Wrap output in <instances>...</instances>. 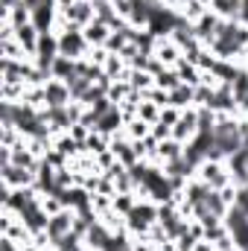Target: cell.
<instances>
[{
  "label": "cell",
  "instance_id": "obj_10",
  "mask_svg": "<svg viewBox=\"0 0 248 251\" xmlns=\"http://www.w3.org/2000/svg\"><path fill=\"white\" fill-rule=\"evenodd\" d=\"M178 158H184V143L181 140H175V137H167V140H158V146H155V152H152V161L155 164H173V161H178Z\"/></svg>",
  "mask_w": 248,
  "mask_h": 251
},
{
  "label": "cell",
  "instance_id": "obj_25",
  "mask_svg": "<svg viewBox=\"0 0 248 251\" xmlns=\"http://www.w3.org/2000/svg\"><path fill=\"white\" fill-rule=\"evenodd\" d=\"M88 251H94V249H88Z\"/></svg>",
  "mask_w": 248,
  "mask_h": 251
},
{
  "label": "cell",
  "instance_id": "obj_14",
  "mask_svg": "<svg viewBox=\"0 0 248 251\" xmlns=\"http://www.w3.org/2000/svg\"><path fill=\"white\" fill-rule=\"evenodd\" d=\"M38 38H41V32H38L32 24H26V26H18V29H15V41L24 47L26 59H32V56H35V50H38Z\"/></svg>",
  "mask_w": 248,
  "mask_h": 251
},
{
  "label": "cell",
  "instance_id": "obj_6",
  "mask_svg": "<svg viewBox=\"0 0 248 251\" xmlns=\"http://www.w3.org/2000/svg\"><path fill=\"white\" fill-rule=\"evenodd\" d=\"M73 216H76V213H73L70 207H64V210H59V213H53V216H50V222H47V231H44V234H47V240H50V246H53V249H56L64 237L73 231Z\"/></svg>",
  "mask_w": 248,
  "mask_h": 251
},
{
  "label": "cell",
  "instance_id": "obj_16",
  "mask_svg": "<svg viewBox=\"0 0 248 251\" xmlns=\"http://www.w3.org/2000/svg\"><path fill=\"white\" fill-rule=\"evenodd\" d=\"M175 70H178V79H181L184 85H190V88L201 85V79H204L201 67H198V64H193V62H187V59H181V62L175 64Z\"/></svg>",
  "mask_w": 248,
  "mask_h": 251
},
{
  "label": "cell",
  "instance_id": "obj_2",
  "mask_svg": "<svg viewBox=\"0 0 248 251\" xmlns=\"http://www.w3.org/2000/svg\"><path fill=\"white\" fill-rule=\"evenodd\" d=\"M56 32H59V50H62V56L73 59V62H82V59L91 56V44H88V38H85L82 29L67 26V24H59Z\"/></svg>",
  "mask_w": 248,
  "mask_h": 251
},
{
  "label": "cell",
  "instance_id": "obj_18",
  "mask_svg": "<svg viewBox=\"0 0 248 251\" xmlns=\"http://www.w3.org/2000/svg\"><path fill=\"white\" fill-rule=\"evenodd\" d=\"M123 134L128 140H146V137L152 134V126L146 123V120H140V117H134V120H125Z\"/></svg>",
  "mask_w": 248,
  "mask_h": 251
},
{
  "label": "cell",
  "instance_id": "obj_4",
  "mask_svg": "<svg viewBox=\"0 0 248 251\" xmlns=\"http://www.w3.org/2000/svg\"><path fill=\"white\" fill-rule=\"evenodd\" d=\"M91 21H97V12H94V3H91V0H76L73 6L59 9V24L76 26V29H85Z\"/></svg>",
  "mask_w": 248,
  "mask_h": 251
},
{
  "label": "cell",
  "instance_id": "obj_15",
  "mask_svg": "<svg viewBox=\"0 0 248 251\" xmlns=\"http://www.w3.org/2000/svg\"><path fill=\"white\" fill-rule=\"evenodd\" d=\"M170 105L178 108V111H184V108H196V88H190V85H178V88H173V91H170Z\"/></svg>",
  "mask_w": 248,
  "mask_h": 251
},
{
  "label": "cell",
  "instance_id": "obj_5",
  "mask_svg": "<svg viewBox=\"0 0 248 251\" xmlns=\"http://www.w3.org/2000/svg\"><path fill=\"white\" fill-rule=\"evenodd\" d=\"M225 228H228L234 246L243 249V251H248V213L237 210V207H231V210L225 213Z\"/></svg>",
  "mask_w": 248,
  "mask_h": 251
},
{
  "label": "cell",
  "instance_id": "obj_26",
  "mask_svg": "<svg viewBox=\"0 0 248 251\" xmlns=\"http://www.w3.org/2000/svg\"><path fill=\"white\" fill-rule=\"evenodd\" d=\"M91 3H94V0H91Z\"/></svg>",
  "mask_w": 248,
  "mask_h": 251
},
{
  "label": "cell",
  "instance_id": "obj_7",
  "mask_svg": "<svg viewBox=\"0 0 248 251\" xmlns=\"http://www.w3.org/2000/svg\"><path fill=\"white\" fill-rule=\"evenodd\" d=\"M0 181L9 184V187H15V190L35 187V170H24V167H15V164H3V170H0Z\"/></svg>",
  "mask_w": 248,
  "mask_h": 251
},
{
  "label": "cell",
  "instance_id": "obj_19",
  "mask_svg": "<svg viewBox=\"0 0 248 251\" xmlns=\"http://www.w3.org/2000/svg\"><path fill=\"white\" fill-rule=\"evenodd\" d=\"M161 105H155V102H149V100H140V105H137V117L140 120H146L149 126H155L158 120H161Z\"/></svg>",
  "mask_w": 248,
  "mask_h": 251
},
{
  "label": "cell",
  "instance_id": "obj_13",
  "mask_svg": "<svg viewBox=\"0 0 248 251\" xmlns=\"http://www.w3.org/2000/svg\"><path fill=\"white\" fill-rule=\"evenodd\" d=\"M82 32H85V38H88L91 50H97V47H105V44H108V38H111V32H114V29H111L108 24H102V21H91Z\"/></svg>",
  "mask_w": 248,
  "mask_h": 251
},
{
  "label": "cell",
  "instance_id": "obj_24",
  "mask_svg": "<svg viewBox=\"0 0 248 251\" xmlns=\"http://www.w3.org/2000/svg\"><path fill=\"white\" fill-rule=\"evenodd\" d=\"M201 3H204V6H207V9H210V0H201Z\"/></svg>",
  "mask_w": 248,
  "mask_h": 251
},
{
  "label": "cell",
  "instance_id": "obj_11",
  "mask_svg": "<svg viewBox=\"0 0 248 251\" xmlns=\"http://www.w3.org/2000/svg\"><path fill=\"white\" fill-rule=\"evenodd\" d=\"M152 56L164 64V67H175V64L184 59V50H181L173 38H158V44H155V53H152Z\"/></svg>",
  "mask_w": 248,
  "mask_h": 251
},
{
  "label": "cell",
  "instance_id": "obj_9",
  "mask_svg": "<svg viewBox=\"0 0 248 251\" xmlns=\"http://www.w3.org/2000/svg\"><path fill=\"white\" fill-rule=\"evenodd\" d=\"M196 134H198V108H184L178 123L173 126V137L181 143H190Z\"/></svg>",
  "mask_w": 248,
  "mask_h": 251
},
{
  "label": "cell",
  "instance_id": "obj_8",
  "mask_svg": "<svg viewBox=\"0 0 248 251\" xmlns=\"http://www.w3.org/2000/svg\"><path fill=\"white\" fill-rule=\"evenodd\" d=\"M41 91H44V105L47 108H62V105H70L73 102L70 88H67V82H62V79H50L47 85H41Z\"/></svg>",
  "mask_w": 248,
  "mask_h": 251
},
{
  "label": "cell",
  "instance_id": "obj_1",
  "mask_svg": "<svg viewBox=\"0 0 248 251\" xmlns=\"http://www.w3.org/2000/svg\"><path fill=\"white\" fill-rule=\"evenodd\" d=\"M158 225V204L149 201V199H140L134 204V210L125 216V231L137 240V237H146L152 228Z\"/></svg>",
  "mask_w": 248,
  "mask_h": 251
},
{
  "label": "cell",
  "instance_id": "obj_12",
  "mask_svg": "<svg viewBox=\"0 0 248 251\" xmlns=\"http://www.w3.org/2000/svg\"><path fill=\"white\" fill-rule=\"evenodd\" d=\"M111 237H114V228H108L105 222H94L91 225V231L85 234V246L88 249H94V251H105L108 249V243H111Z\"/></svg>",
  "mask_w": 248,
  "mask_h": 251
},
{
  "label": "cell",
  "instance_id": "obj_3",
  "mask_svg": "<svg viewBox=\"0 0 248 251\" xmlns=\"http://www.w3.org/2000/svg\"><path fill=\"white\" fill-rule=\"evenodd\" d=\"M196 176H198L210 190H222V187H228V184H234L228 164H225V161H213V158H207V161L196 170Z\"/></svg>",
  "mask_w": 248,
  "mask_h": 251
},
{
  "label": "cell",
  "instance_id": "obj_22",
  "mask_svg": "<svg viewBox=\"0 0 248 251\" xmlns=\"http://www.w3.org/2000/svg\"><path fill=\"white\" fill-rule=\"evenodd\" d=\"M18 3H21V0H3V12H9V9L18 6Z\"/></svg>",
  "mask_w": 248,
  "mask_h": 251
},
{
  "label": "cell",
  "instance_id": "obj_21",
  "mask_svg": "<svg viewBox=\"0 0 248 251\" xmlns=\"http://www.w3.org/2000/svg\"><path fill=\"white\" fill-rule=\"evenodd\" d=\"M21 3H24L29 12H32V9H38V6H47V3H53V0H21Z\"/></svg>",
  "mask_w": 248,
  "mask_h": 251
},
{
  "label": "cell",
  "instance_id": "obj_20",
  "mask_svg": "<svg viewBox=\"0 0 248 251\" xmlns=\"http://www.w3.org/2000/svg\"><path fill=\"white\" fill-rule=\"evenodd\" d=\"M178 117H181V111L173 108V105H167V108L161 111V123H167V126H175L178 123Z\"/></svg>",
  "mask_w": 248,
  "mask_h": 251
},
{
  "label": "cell",
  "instance_id": "obj_23",
  "mask_svg": "<svg viewBox=\"0 0 248 251\" xmlns=\"http://www.w3.org/2000/svg\"><path fill=\"white\" fill-rule=\"evenodd\" d=\"M73 3H76V0H56V6H59V9H67V6H73Z\"/></svg>",
  "mask_w": 248,
  "mask_h": 251
},
{
  "label": "cell",
  "instance_id": "obj_17",
  "mask_svg": "<svg viewBox=\"0 0 248 251\" xmlns=\"http://www.w3.org/2000/svg\"><path fill=\"white\" fill-rule=\"evenodd\" d=\"M178 85H184L181 79H178V70L175 67H164V70H158L155 73V88H161V91H173V88H178Z\"/></svg>",
  "mask_w": 248,
  "mask_h": 251
}]
</instances>
